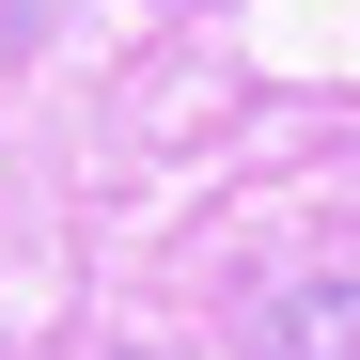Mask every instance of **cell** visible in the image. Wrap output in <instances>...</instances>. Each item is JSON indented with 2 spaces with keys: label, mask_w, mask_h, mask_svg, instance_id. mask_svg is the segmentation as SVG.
I'll use <instances>...</instances> for the list:
<instances>
[{
  "label": "cell",
  "mask_w": 360,
  "mask_h": 360,
  "mask_svg": "<svg viewBox=\"0 0 360 360\" xmlns=\"http://www.w3.org/2000/svg\"><path fill=\"white\" fill-rule=\"evenodd\" d=\"M0 32H16V0H0Z\"/></svg>",
  "instance_id": "2"
},
{
  "label": "cell",
  "mask_w": 360,
  "mask_h": 360,
  "mask_svg": "<svg viewBox=\"0 0 360 360\" xmlns=\"http://www.w3.org/2000/svg\"><path fill=\"white\" fill-rule=\"evenodd\" d=\"M251 360H360V282H297L251 329Z\"/></svg>",
  "instance_id": "1"
}]
</instances>
